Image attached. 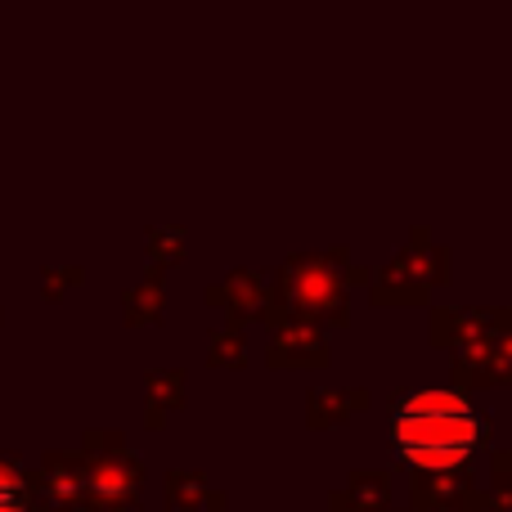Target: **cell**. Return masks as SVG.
<instances>
[{
	"instance_id": "obj_1",
	"label": "cell",
	"mask_w": 512,
	"mask_h": 512,
	"mask_svg": "<svg viewBox=\"0 0 512 512\" xmlns=\"http://www.w3.org/2000/svg\"><path fill=\"white\" fill-rule=\"evenodd\" d=\"M391 441L405 463L423 472H450L481 445V418L454 391H414L391 414Z\"/></svg>"
},
{
	"instance_id": "obj_2",
	"label": "cell",
	"mask_w": 512,
	"mask_h": 512,
	"mask_svg": "<svg viewBox=\"0 0 512 512\" xmlns=\"http://www.w3.org/2000/svg\"><path fill=\"white\" fill-rule=\"evenodd\" d=\"M0 512H23V481L0 468Z\"/></svg>"
}]
</instances>
